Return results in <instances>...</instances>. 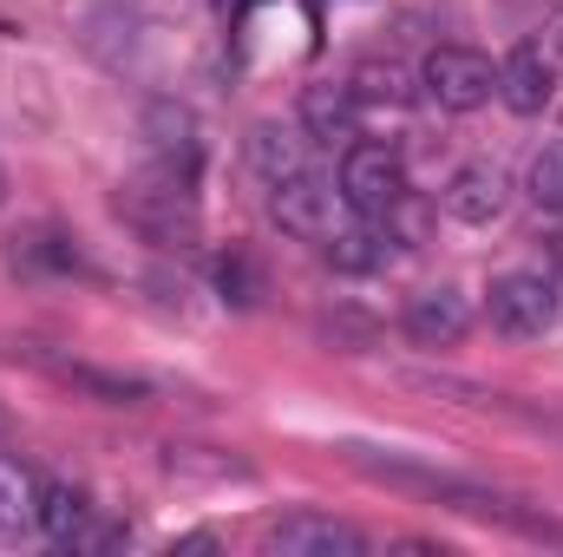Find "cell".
I'll return each mask as SVG.
<instances>
[{"label":"cell","mask_w":563,"mask_h":557,"mask_svg":"<svg viewBox=\"0 0 563 557\" xmlns=\"http://www.w3.org/2000/svg\"><path fill=\"white\" fill-rule=\"evenodd\" d=\"M341 459H347L354 472H367V479L407 492V499H432V505H445V512H465V518L505 525V532H518V538H531V545H563V518H551L544 505L511 499V492L478 485V479H459V472H445V466H426V459H413V452H387V446L347 439Z\"/></svg>","instance_id":"obj_1"},{"label":"cell","mask_w":563,"mask_h":557,"mask_svg":"<svg viewBox=\"0 0 563 557\" xmlns=\"http://www.w3.org/2000/svg\"><path fill=\"white\" fill-rule=\"evenodd\" d=\"M112 210L125 217V230H132L139 243H151V250H197V237H203L197 184L177 177V171H157V164H144L139 177L119 184Z\"/></svg>","instance_id":"obj_2"},{"label":"cell","mask_w":563,"mask_h":557,"mask_svg":"<svg viewBox=\"0 0 563 557\" xmlns=\"http://www.w3.org/2000/svg\"><path fill=\"white\" fill-rule=\"evenodd\" d=\"M558 282L538 276V270H505V276H492L485 288V315H492V328L505 335V341H538V335H551L558 328Z\"/></svg>","instance_id":"obj_3"},{"label":"cell","mask_w":563,"mask_h":557,"mask_svg":"<svg viewBox=\"0 0 563 557\" xmlns=\"http://www.w3.org/2000/svg\"><path fill=\"white\" fill-rule=\"evenodd\" d=\"M420 92L439 112H478L498 99V66L478 46H432L420 59Z\"/></svg>","instance_id":"obj_4"},{"label":"cell","mask_w":563,"mask_h":557,"mask_svg":"<svg viewBox=\"0 0 563 557\" xmlns=\"http://www.w3.org/2000/svg\"><path fill=\"white\" fill-rule=\"evenodd\" d=\"M407 190H413V184H407V164H400L394 144L367 139V144H347V151H341V204H347L354 217H387Z\"/></svg>","instance_id":"obj_5"},{"label":"cell","mask_w":563,"mask_h":557,"mask_svg":"<svg viewBox=\"0 0 563 557\" xmlns=\"http://www.w3.org/2000/svg\"><path fill=\"white\" fill-rule=\"evenodd\" d=\"M269 557H367V532L328 512H288L263 532Z\"/></svg>","instance_id":"obj_6"},{"label":"cell","mask_w":563,"mask_h":557,"mask_svg":"<svg viewBox=\"0 0 563 557\" xmlns=\"http://www.w3.org/2000/svg\"><path fill=\"white\" fill-rule=\"evenodd\" d=\"M139 132H144V144H151V164H157V171H177V177L197 184V171H203V139H197V112H190V106L151 99Z\"/></svg>","instance_id":"obj_7"},{"label":"cell","mask_w":563,"mask_h":557,"mask_svg":"<svg viewBox=\"0 0 563 557\" xmlns=\"http://www.w3.org/2000/svg\"><path fill=\"white\" fill-rule=\"evenodd\" d=\"M334 204H341V190L328 177H314V171H301L288 184H269V217L301 243H321L334 230Z\"/></svg>","instance_id":"obj_8"},{"label":"cell","mask_w":563,"mask_h":557,"mask_svg":"<svg viewBox=\"0 0 563 557\" xmlns=\"http://www.w3.org/2000/svg\"><path fill=\"white\" fill-rule=\"evenodd\" d=\"M445 217L452 223H472V230H485V223H498L505 217V204H511V177L492 164V157H478V164H459L452 177H445Z\"/></svg>","instance_id":"obj_9"},{"label":"cell","mask_w":563,"mask_h":557,"mask_svg":"<svg viewBox=\"0 0 563 557\" xmlns=\"http://www.w3.org/2000/svg\"><path fill=\"white\" fill-rule=\"evenodd\" d=\"M400 328H407L413 348H459L465 328H472V302L459 288H420V295H407Z\"/></svg>","instance_id":"obj_10"},{"label":"cell","mask_w":563,"mask_h":557,"mask_svg":"<svg viewBox=\"0 0 563 557\" xmlns=\"http://www.w3.org/2000/svg\"><path fill=\"white\" fill-rule=\"evenodd\" d=\"M551 92H558V66L544 59V46H511L505 59H498V99L518 112V119H538L544 106H551Z\"/></svg>","instance_id":"obj_11"},{"label":"cell","mask_w":563,"mask_h":557,"mask_svg":"<svg viewBox=\"0 0 563 557\" xmlns=\"http://www.w3.org/2000/svg\"><path fill=\"white\" fill-rule=\"evenodd\" d=\"M40 538V479L26 459L0 446V551H20Z\"/></svg>","instance_id":"obj_12"},{"label":"cell","mask_w":563,"mask_h":557,"mask_svg":"<svg viewBox=\"0 0 563 557\" xmlns=\"http://www.w3.org/2000/svg\"><path fill=\"white\" fill-rule=\"evenodd\" d=\"M33 361H40L53 381L79 387V394H92V401H106V407H144V401H151V381H139V374L92 368V361H66V354H40V348H33Z\"/></svg>","instance_id":"obj_13"},{"label":"cell","mask_w":563,"mask_h":557,"mask_svg":"<svg viewBox=\"0 0 563 557\" xmlns=\"http://www.w3.org/2000/svg\"><path fill=\"white\" fill-rule=\"evenodd\" d=\"M250 171H256L263 184L301 177V171H308V132H301V125H282V119H263V125L250 132Z\"/></svg>","instance_id":"obj_14"},{"label":"cell","mask_w":563,"mask_h":557,"mask_svg":"<svg viewBox=\"0 0 563 557\" xmlns=\"http://www.w3.org/2000/svg\"><path fill=\"white\" fill-rule=\"evenodd\" d=\"M354 125H361L354 86H308V92H301V132L314 144H347Z\"/></svg>","instance_id":"obj_15"},{"label":"cell","mask_w":563,"mask_h":557,"mask_svg":"<svg viewBox=\"0 0 563 557\" xmlns=\"http://www.w3.org/2000/svg\"><path fill=\"white\" fill-rule=\"evenodd\" d=\"M86 525H92V499L73 479H40V538H53L59 551H73Z\"/></svg>","instance_id":"obj_16"},{"label":"cell","mask_w":563,"mask_h":557,"mask_svg":"<svg viewBox=\"0 0 563 557\" xmlns=\"http://www.w3.org/2000/svg\"><path fill=\"white\" fill-rule=\"evenodd\" d=\"M13 270L20 276H86V256L73 250V237L26 230V237H13Z\"/></svg>","instance_id":"obj_17"},{"label":"cell","mask_w":563,"mask_h":557,"mask_svg":"<svg viewBox=\"0 0 563 557\" xmlns=\"http://www.w3.org/2000/svg\"><path fill=\"white\" fill-rule=\"evenodd\" d=\"M328 263L334 270H347V276H361V270H380L387 263V237L361 217L354 230H328Z\"/></svg>","instance_id":"obj_18"},{"label":"cell","mask_w":563,"mask_h":557,"mask_svg":"<svg viewBox=\"0 0 563 557\" xmlns=\"http://www.w3.org/2000/svg\"><path fill=\"white\" fill-rule=\"evenodd\" d=\"M347 86H354L361 106H407V99H413V86H407V73H400L394 59H367Z\"/></svg>","instance_id":"obj_19"},{"label":"cell","mask_w":563,"mask_h":557,"mask_svg":"<svg viewBox=\"0 0 563 557\" xmlns=\"http://www.w3.org/2000/svg\"><path fill=\"white\" fill-rule=\"evenodd\" d=\"M525 190H531V204H538V210L563 217V139L544 144V151L531 157V171H525Z\"/></svg>","instance_id":"obj_20"},{"label":"cell","mask_w":563,"mask_h":557,"mask_svg":"<svg viewBox=\"0 0 563 557\" xmlns=\"http://www.w3.org/2000/svg\"><path fill=\"white\" fill-rule=\"evenodd\" d=\"M217 288H223V302H236V308H256L263 282H256V270H250V256H243V250L217 256Z\"/></svg>","instance_id":"obj_21"},{"label":"cell","mask_w":563,"mask_h":557,"mask_svg":"<svg viewBox=\"0 0 563 557\" xmlns=\"http://www.w3.org/2000/svg\"><path fill=\"white\" fill-rule=\"evenodd\" d=\"M125 545H132V525H106V518L92 512V525L79 532V545H73V551H125Z\"/></svg>","instance_id":"obj_22"},{"label":"cell","mask_w":563,"mask_h":557,"mask_svg":"<svg viewBox=\"0 0 563 557\" xmlns=\"http://www.w3.org/2000/svg\"><path fill=\"white\" fill-rule=\"evenodd\" d=\"M177 551H223V538L217 532H190V538H170V557Z\"/></svg>","instance_id":"obj_23"},{"label":"cell","mask_w":563,"mask_h":557,"mask_svg":"<svg viewBox=\"0 0 563 557\" xmlns=\"http://www.w3.org/2000/svg\"><path fill=\"white\" fill-rule=\"evenodd\" d=\"M0 197H7V171H0Z\"/></svg>","instance_id":"obj_24"},{"label":"cell","mask_w":563,"mask_h":557,"mask_svg":"<svg viewBox=\"0 0 563 557\" xmlns=\"http://www.w3.org/2000/svg\"><path fill=\"white\" fill-rule=\"evenodd\" d=\"M558 46H563V33H558Z\"/></svg>","instance_id":"obj_25"}]
</instances>
